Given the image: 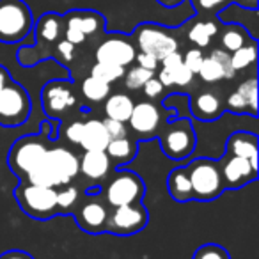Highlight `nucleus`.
<instances>
[{
    "instance_id": "nucleus-10",
    "label": "nucleus",
    "mask_w": 259,
    "mask_h": 259,
    "mask_svg": "<svg viewBox=\"0 0 259 259\" xmlns=\"http://www.w3.org/2000/svg\"><path fill=\"white\" fill-rule=\"evenodd\" d=\"M64 22V39L82 45L87 36H94L105 27V18L96 11H69L62 18Z\"/></svg>"
},
{
    "instance_id": "nucleus-15",
    "label": "nucleus",
    "mask_w": 259,
    "mask_h": 259,
    "mask_svg": "<svg viewBox=\"0 0 259 259\" xmlns=\"http://www.w3.org/2000/svg\"><path fill=\"white\" fill-rule=\"evenodd\" d=\"M128 122L135 134H139L142 139H151L160 128V112L151 101H141L134 105Z\"/></svg>"
},
{
    "instance_id": "nucleus-41",
    "label": "nucleus",
    "mask_w": 259,
    "mask_h": 259,
    "mask_svg": "<svg viewBox=\"0 0 259 259\" xmlns=\"http://www.w3.org/2000/svg\"><path fill=\"white\" fill-rule=\"evenodd\" d=\"M197 11H219L233 0H192Z\"/></svg>"
},
{
    "instance_id": "nucleus-1",
    "label": "nucleus",
    "mask_w": 259,
    "mask_h": 259,
    "mask_svg": "<svg viewBox=\"0 0 259 259\" xmlns=\"http://www.w3.org/2000/svg\"><path fill=\"white\" fill-rule=\"evenodd\" d=\"M32 27V11L23 0H0V43H20Z\"/></svg>"
},
{
    "instance_id": "nucleus-17",
    "label": "nucleus",
    "mask_w": 259,
    "mask_h": 259,
    "mask_svg": "<svg viewBox=\"0 0 259 259\" xmlns=\"http://www.w3.org/2000/svg\"><path fill=\"white\" fill-rule=\"evenodd\" d=\"M257 135L252 132H234L226 141V153L233 156H241L247 158L254 167L259 169V156H257Z\"/></svg>"
},
{
    "instance_id": "nucleus-43",
    "label": "nucleus",
    "mask_w": 259,
    "mask_h": 259,
    "mask_svg": "<svg viewBox=\"0 0 259 259\" xmlns=\"http://www.w3.org/2000/svg\"><path fill=\"white\" fill-rule=\"evenodd\" d=\"M135 61L139 62L137 66H141V68H144V69H149V71H156V69L160 68L158 59L153 57V55H149V54H144V52H137Z\"/></svg>"
},
{
    "instance_id": "nucleus-9",
    "label": "nucleus",
    "mask_w": 259,
    "mask_h": 259,
    "mask_svg": "<svg viewBox=\"0 0 259 259\" xmlns=\"http://www.w3.org/2000/svg\"><path fill=\"white\" fill-rule=\"evenodd\" d=\"M135 43H137L139 52H144L158 61H162L170 52H176L178 41L174 36H170L163 27L155 25V23H142L135 29Z\"/></svg>"
},
{
    "instance_id": "nucleus-14",
    "label": "nucleus",
    "mask_w": 259,
    "mask_h": 259,
    "mask_svg": "<svg viewBox=\"0 0 259 259\" xmlns=\"http://www.w3.org/2000/svg\"><path fill=\"white\" fill-rule=\"evenodd\" d=\"M96 62H110L126 68L135 61L137 48L132 41L122 36H112L103 39L96 48Z\"/></svg>"
},
{
    "instance_id": "nucleus-46",
    "label": "nucleus",
    "mask_w": 259,
    "mask_h": 259,
    "mask_svg": "<svg viewBox=\"0 0 259 259\" xmlns=\"http://www.w3.org/2000/svg\"><path fill=\"white\" fill-rule=\"evenodd\" d=\"M0 259H36V257L25 250H8L4 254H0Z\"/></svg>"
},
{
    "instance_id": "nucleus-44",
    "label": "nucleus",
    "mask_w": 259,
    "mask_h": 259,
    "mask_svg": "<svg viewBox=\"0 0 259 259\" xmlns=\"http://www.w3.org/2000/svg\"><path fill=\"white\" fill-rule=\"evenodd\" d=\"M82 130H83V121H73L69 122V126L66 128V139H68L71 144H80V139H82Z\"/></svg>"
},
{
    "instance_id": "nucleus-20",
    "label": "nucleus",
    "mask_w": 259,
    "mask_h": 259,
    "mask_svg": "<svg viewBox=\"0 0 259 259\" xmlns=\"http://www.w3.org/2000/svg\"><path fill=\"white\" fill-rule=\"evenodd\" d=\"M110 142L107 130H105L103 121L100 119H89L83 122L82 130V139L80 144L83 148V151H105V148Z\"/></svg>"
},
{
    "instance_id": "nucleus-12",
    "label": "nucleus",
    "mask_w": 259,
    "mask_h": 259,
    "mask_svg": "<svg viewBox=\"0 0 259 259\" xmlns=\"http://www.w3.org/2000/svg\"><path fill=\"white\" fill-rule=\"evenodd\" d=\"M219 167L226 190H238L257 180V167H254L247 158H241V156L224 153V156L219 160Z\"/></svg>"
},
{
    "instance_id": "nucleus-26",
    "label": "nucleus",
    "mask_w": 259,
    "mask_h": 259,
    "mask_svg": "<svg viewBox=\"0 0 259 259\" xmlns=\"http://www.w3.org/2000/svg\"><path fill=\"white\" fill-rule=\"evenodd\" d=\"M229 55H231V66H233L234 71H241V69L250 68L255 62V59H257V45H255V39L248 41L247 45L231 52Z\"/></svg>"
},
{
    "instance_id": "nucleus-32",
    "label": "nucleus",
    "mask_w": 259,
    "mask_h": 259,
    "mask_svg": "<svg viewBox=\"0 0 259 259\" xmlns=\"http://www.w3.org/2000/svg\"><path fill=\"white\" fill-rule=\"evenodd\" d=\"M124 71L126 69L122 66L110 64V62H96L93 66V69H91V76L103 80L107 83H112V82H117L119 78H122Z\"/></svg>"
},
{
    "instance_id": "nucleus-3",
    "label": "nucleus",
    "mask_w": 259,
    "mask_h": 259,
    "mask_svg": "<svg viewBox=\"0 0 259 259\" xmlns=\"http://www.w3.org/2000/svg\"><path fill=\"white\" fill-rule=\"evenodd\" d=\"M188 176L192 183V194L194 201L209 202L220 197L224 188L222 174H220L219 162L211 158H197L187 165Z\"/></svg>"
},
{
    "instance_id": "nucleus-13",
    "label": "nucleus",
    "mask_w": 259,
    "mask_h": 259,
    "mask_svg": "<svg viewBox=\"0 0 259 259\" xmlns=\"http://www.w3.org/2000/svg\"><path fill=\"white\" fill-rule=\"evenodd\" d=\"M41 103H43V110L47 112L48 117L57 119L76 103V98L68 82L52 80L43 87Z\"/></svg>"
},
{
    "instance_id": "nucleus-49",
    "label": "nucleus",
    "mask_w": 259,
    "mask_h": 259,
    "mask_svg": "<svg viewBox=\"0 0 259 259\" xmlns=\"http://www.w3.org/2000/svg\"><path fill=\"white\" fill-rule=\"evenodd\" d=\"M156 2H160L165 8H178L180 4H183L185 0H156Z\"/></svg>"
},
{
    "instance_id": "nucleus-31",
    "label": "nucleus",
    "mask_w": 259,
    "mask_h": 259,
    "mask_svg": "<svg viewBox=\"0 0 259 259\" xmlns=\"http://www.w3.org/2000/svg\"><path fill=\"white\" fill-rule=\"evenodd\" d=\"M80 192L73 185H62L61 190H57V211L62 215H69L78 206Z\"/></svg>"
},
{
    "instance_id": "nucleus-48",
    "label": "nucleus",
    "mask_w": 259,
    "mask_h": 259,
    "mask_svg": "<svg viewBox=\"0 0 259 259\" xmlns=\"http://www.w3.org/2000/svg\"><path fill=\"white\" fill-rule=\"evenodd\" d=\"M11 75H9V71L4 68V66H0V89L4 85H8L9 82H11Z\"/></svg>"
},
{
    "instance_id": "nucleus-35",
    "label": "nucleus",
    "mask_w": 259,
    "mask_h": 259,
    "mask_svg": "<svg viewBox=\"0 0 259 259\" xmlns=\"http://www.w3.org/2000/svg\"><path fill=\"white\" fill-rule=\"evenodd\" d=\"M192 259H231L229 252L219 243H204L195 250Z\"/></svg>"
},
{
    "instance_id": "nucleus-40",
    "label": "nucleus",
    "mask_w": 259,
    "mask_h": 259,
    "mask_svg": "<svg viewBox=\"0 0 259 259\" xmlns=\"http://www.w3.org/2000/svg\"><path fill=\"white\" fill-rule=\"evenodd\" d=\"M209 55H213V57L217 59V61L220 62V64L224 66V69H226V80H233L234 78V75H236V71L233 69V66H231V55H229V52H226V50H213Z\"/></svg>"
},
{
    "instance_id": "nucleus-37",
    "label": "nucleus",
    "mask_w": 259,
    "mask_h": 259,
    "mask_svg": "<svg viewBox=\"0 0 259 259\" xmlns=\"http://www.w3.org/2000/svg\"><path fill=\"white\" fill-rule=\"evenodd\" d=\"M169 71H170V75H172V83H174V85H178V87L190 85L192 80H194V73H192L185 64H180L178 68L169 69Z\"/></svg>"
},
{
    "instance_id": "nucleus-36",
    "label": "nucleus",
    "mask_w": 259,
    "mask_h": 259,
    "mask_svg": "<svg viewBox=\"0 0 259 259\" xmlns=\"http://www.w3.org/2000/svg\"><path fill=\"white\" fill-rule=\"evenodd\" d=\"M226 110H231L233 114H250L252 117H255L254 112L250 110V107H248L247 100H245L243 96H241L238 91H234L233 94H229L226 100Z\"/></svg>"
},
{
    "instance_id": "nucleus-19",
    "label": "nucleus",
    "mask_w": 259,
    "mask_h": 259,
    "mask_svg": "<svg viewBox=\"0 0 259 259\" xmlns=\"http://www.w3.org/2000/svg\"><path fill=\"white\" fill-rule=\"evenodd\" d=\"M112 169V162L105 151H83L78 160V172H82L87 180L100 181L108 176Z\"/></svg>"
},
{
    "instance_id": "nucleus-5",
    "label": "nucleus",
    "mask_w": 259,
    "mask_h": 259,
    "mask_svg": "<svg viewBox=\"0 0 259 259\" xmlns=\"http://www.w3.org/2000/svg\"><path fill=\"white\" fill-rule=\"evenodd\" d=\"M32 103L20 83L9 82L0 89V124L6 128L22 126L29 119Z\"/></svg>"
},
{
    "instance_id": "nucleus-23",
    "label": "nucleus",
    "mask_w": 259,
    "mask_h": 259,
    "mask_svg": "<svg viewBox=\"0 0 259 259\" xmlns=\"http://www.w3.org/2000/svg\"><path fill=\"white\" fill-rule=\"evenodd\" d=\"M134 100L124 93L108 94L107 101H105V114H107L108 119L128 122L132 110H134Z\"/></svg>"
},
{
    "instance_id": "nucleus-11",
    "label": "nucleus",
    "mask_w": 259,
    "mask_h": 259,
    "mask_svg": "<svg viewBox=\"0 0 259 259\" xmlns=\"http://www.w3.org/2000/svg\"><path fill=\"white\" fill-rule=\"evenodd\" d=\"M89 199L83 201L82 204L76 206L75 211V220L78 224V227L87 234H101L105 233V226H107L108 219V209L103 204V201L100 199L101 192L87 190Z\"/></svg>"
},
{
    "instance_id": "nucleus-4",
    "label": "nucleus",
    "mask_w": 259,
    "mask_h": 259,
    "mask_svg": "<svg viewBox=\"0 0 259 259\" xmlns=\"http://www.w3.org/2000/svg\"><path fill=\"white\" fill-rule=\"evenodd\" d=\"M158 139L162 151L172 160L188 158L197 144V137H195L190 119H176V121L167 122Z\"/></svg>"
},
{
    "instance_id": "nucleus-47",
    "label": "nucleus",
    "mask_w": 259,
    "mask_h": 259,
    "mask_svg": "<svg viewBox=\"0 0 259 259\" xmlns=\"http://www.w3.org/2000/svg\"><path fill=\"white\" fill-rule=\"evenodd\" d=\"M234 4L241 6L243 9H250V11H255L257 9V0H233Z\"/></svg>"
},
{
    "instance_id": "nucleus-6",
    "label": "nucleus",
    "mask_w": 259,
    "mask_h": 259,
    "mask_svg": "<svg viewBox=\"0 0 259 259\" xmlns=\"http://www.w3.org/2000/svg\"><path fill=\"white\" fill-rule=\"evenodd\" d=\"M146 194V185L142 178L134 170H117L107 188H105V201L110 208L115 206H126L141 202V199Z\"/></svg>"
},
{
    "instance_id": "nucleus-16",
    "label": "nucleus",
    "mask_w": 259,
    "mask_h": 259,
    "mask_svg": "<svg viewBox=\"0 0 259 259\" xmlns=\"http://www.w3.org/2000/svg\"><path fill=\"white\" fill-rule=\"evenodd\" d=\"M47 162L52 165L55 174L59 176V181L62 185H69V181L78 176V158L75 153H71L66 148H54L47 151Z\"/></svg>"
},
{
    "instance_id": "nucleus-33",
    "label": "nucleus",
    "mask_w": 259,
    "mask_h": 259,
    "mask_svg": "<svg viewBox=\"0 0 259 259\" xmlns=\"http://www.w3.org/2000/svg\"><path fill=\"white\" fill-rule=\"evenodd\" d=\"M151 76H155V71H149V69H144L141 66H135L132 68L130 71H124V85L132 91H137V89H142L146 82H148Z\"/></svg>"
},
{
    "instance_id": "nucleus-7",
    "label": "nucleus",
    "mask_w": 259,
    "mask_h": 259,
    "mask_svg": "<svg viewBox=\"0 0 259 259\" xmlns=\"http://www.w3.org/2000/svg\"><path fill=\"white\" fill-rule=\"evenodd\" d=\"M148 222L149 213L141 202L115 206V208H112V211H108L105 233L117 234V236H130V234L141 233L148 226Z\"/></svg>"
},
{
    "instance_id": "nucleus-24",
    "label": "nucleus",
    "mask_w": 259,
    "mask_h": 259,
    "mask_svg": "<svg viewBox=\"0 0 259 259\" xmlns=\"http://www.w3.org/2000/svg\"><path fill=\"white\" fill-rule=\"evenodd\" d=\"M62 30H64V22H62V16H59L57 13L43 15L36 27L39 43H54L61 37Z\"/></svg>"
},
{
    "instance_id": "nucleus-39",
    "label": "nucleus",
    "mask_w": 259,
    "mask_h": 259,
    "mask_svg": "<svg viewBox=\"0 0 259 259\" xmlns=\"http://www.w3.org/2000/svg\"><path fill=\"white\" fill-rule=\"evenodd\" d=\"M105 130H107L108 137L112 139H121V137H128V132H126V122L115 121V119H105L103 121Z\"/></svg>"
},
{
    "instance_id": "nucleus-34",
    "label": "nucleus",
    "mask_w": 259,
    "mask_h": 259,
    "mask_svg": "<svg viewBox=\"0 0 259 259\" xmlns=\"http://www.w3.org/2000/svg\"><path fill=\"white\" fill-rule=\"evenodd\" d=\"M236 91L247 100L248 107L254 112V115L257 114V80H255V76H250L248 80L241 82Z\"/></svg>"
},
{
    "instance_id": "nucleus-45",
    "label": "nucleus",
    "mask_w": 259,
    "mask_h": 259,
    "mask_svg": "<svg viewBox=\"0 0 259 259\" xmlns=\"http://www.w3.org/2000/svg\"><path fill=\"white\" fill-rule=\"evenodd\" d=\"M57 52L64 61H71V59L75 57V45L69 43V41H66V39H62L57 43Z\"/></svg>"
},
{
    "instance_id": "nucleus-30",
    "label": "nucleus",
    "mask_w": 259,
    "mask_h": 259,
    "mask_svg": "<svg viewBox=\"0 0 259 259\" xmlns=\"http://www.w3.org/2000/svg\"><path fill=\"white\" fill-rule=\"evenodd\" d=\"M197 75L201 76L202 82L215 83L226 78V69H224V66L220 64L213 55H208V57L202 59V64H201V68H199Z\"/></svg>"
},
{
    "instance_id": "nucleus-42",
    "label": "nucleus",
    "mask_w": 259,
    "mask_h": 259,
    "mask_svg": "<svg viewBox=\"0 0 259 259\" xmlns=\"http://www.w3.org/2000/svg\"><path fill=\"white\" fill-rule=\"evenodd\" d=\"M163 89H165V87L160 83V80L156 78V76H151V78H149L148 82L142 85V93H144L149 100H155V98H158L160 94L163 93Z\"/></svg>"
},
{
    "instance_id": "nucleus-29",
    "label": "nucleus",
    "mask_w": 259,
    "mask_h": 259,
    "mask_svg": "<svg viewBox=\"0 0 259 259\" xmlns=\"http://www.w3.org/2000/svg\"><path fill=\"white\" fill-rule=\"evenodd\" d=\"M82 94L93 103H100V101L107 100L110 94V83L94 78V76H87L82 82Z\"/></svg>"
},
{
    "instance_id": "nucleus-21",
    "label": "nucleus",
    "mask_w": 259,
    "mask_h": 259,
    "mask_svg": "<svg viewBox=\"0 0 259 259\" xmlns=\"http://www.w3.org/2000/svg\"><path fill=\"white\" fill-rule=\"evenodd\" d=\"M167 190H169L170 197L178 202L194 201L192 183H190V176H188L187 165L176 167L174 170H170L169 178H167Z\"/></svg>"
},
{
    "instance_id": "nucleus-18",
    "label": "nucleus",
    "mask_w": 259,
    "mask_h": 259,
    "mask_svg": "<svg viewBox=\"0 0 259 259\" xmlns=\"http://www.w3.org/2000/svg\"><path fill=\"white\" fill-rule=\"evenodd\" d=\"M224 110L226 108H224L220 98L215 93H209V91L194 94L190 100V112L199 121H215V119H219L224 114Z\"/></svg>"
},
{
    "instance_id": "nucleus-8",
    "label": "nucleus",
    "mask_w": 259,
    "mask_h": 259,
    "mask_svg": "<svg viewBox=\"0 0 259 259\" xmlns=\"http://www.w3.org/2000/svg\"><path fill=\"white\" fill-rule=\"evenodd\" d=\"M47 146L39 141V137H23L13 144L11 151H9V167L11 170L25 180V176L37 167L41 162L47 158Z\"/></svg>"
},
{
    "instance_id": "nucleus-28",
    "label": "nucleus",
    "mask_w": 259,
    "mask_h": 259,
    "mask_svg": "<svg viewBox=\"0 0 259 259\" xmlns=\"http://www.w3.org/2000/svg\"><path fill=\"white\" fill-rule=\"evenodd\" d=\"M217 32H219V27L213 22H199L188 30V39L197 48H206L211 43V37L217 36Z\"/></svg>"
},
{
    "instance_id": "nucleus-25",
    "label": "nucleus",
    "mask_w": 259,
    "mask_h": 259,
    "mask_svg": "<svg viewBox=\"0 0 259 259\" xmlns=\"http://www.w3.org/2000/svg\"><path fill=\"white\" fill-rule=\"evenodd\" d=\"M25 181L32 185H39V187H52V188H57L61 187V181H59V176L55 174V170L52 169V165L47 162H41L37 167H34L29 174L25 176Z\"/></svg>"
},
{
    "instance_id": "nucleus-22",
    "label": "nucleus",
    "mask_w": 259,
    "mask_h": 259,
    "mask_svg": "<svg viewBox=\"0 0 259 259\" xmlns=\"http://www.w3.org/2000/svg\"><path fill=\"white\" fill-rule=\"evenodd\" d=\"M137 151H139V142L132 141L128 137L112 139L107 148H105L107 156L115 165H124V163L132 162L137 156Z\"/></svg>"
},
{
    "instance_id": "nucleus-27",
    "label": "nucleus",
    "mask_w": 259,
    "mask_h": 259,
    "mask_svg": "<svg viewBox=\"0 0 259 259\" xmlns=\"http://www.w3.org/2000/svg\"><path fill=\"white\" fill-rule=\"evenodd\" d=\"M252 39L254 37L248 36V32L241 25H229L226 29V32L222 34V37H220V43H222V50L231 54V52L238 50V48H241Z\"/></svg>"
},
{
    "instance_id": "nucleus-2",
    "label": "nucleus",
    "mask_w": 259,
    "mask_h": 259,
    "mask_svg": "<svg viewBox=\"0 0 259 259\" xmlns=\"http://www.w3.org/2000/svg\"><path fill=\"white\" fill-rule=\"evenodd\" d=\"M15 199L30 219L50 220L59 213L57 190L52 187H39L23 180V183L15 188Z\"/></svg>"
},
{
    "instance_id": "nucleus-38",
    "label": "nucleus",
    "mask_w": 259,
    "mask_h": 259,
    "mask_svg": "<svg viewBox=\"0 0 259 259\" xmlns=\"http://www.w3.org/2000/svg\"><path fill=\"white\" fill-rule=\"evenodd\" d=\"M202 59H204V55H202L201 48H192V50H188L187 54L183 55V64L187 66L194 75H197L199 68H201V64H202Z\"/></svg>"
}]
</instances>
